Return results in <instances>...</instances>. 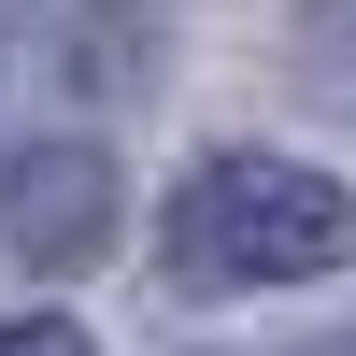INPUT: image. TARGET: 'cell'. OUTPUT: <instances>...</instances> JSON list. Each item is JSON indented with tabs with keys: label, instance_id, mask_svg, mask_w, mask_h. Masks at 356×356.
I'll return each mask as SVG.
<instances>
[{
	"label": "cell",
	"instance_id": "cell-5",
	"mask_svg": "<svg viewBox=\"0 0 356 356\" xmlns=\"http://www.w3.org/2000/svg\"><path fill=\"white\" fill-rule=\"evenodd\" d=\"M29 29H43V0H0V72L29 57Z\"/></svg>",
	"mask_w": 356,
	"mask_h": 356
},
{
	"label": "cell",
	"instance_id": "cell-1",
	"mask_svg": "<svg viewBox=\"0 0 356 356\" xmlns=\"http://www.w3.org/2000/svg\"><path fill=\"white\" fill-rule=\"evenodd\" d=\"M157 271L186 300H243V285H314V271H356V186L314 157H200L157 214Z\"/></svg>",
	"mask_w": 356,
	"mask_h": 356
},
{
	"label": "cell",
	"instance_id": "cell-6",
	"mask_svg": "<svg viewBox=\"0 0 356 356\" xmlns=\"http://www.w3.org/2000/svg\"><path fill=\"white\" fill-rule=\"evenodd\" d=\"M285 356H356V342H285Z\"/></svg>",
	"mask_w": 356,
	"mask_h": 356
},
{
	"label": "cell",
	"instance_id": "cell-2",
	"mask_svg": "<svg viewBox=\"0 0 356 356\" xmlns=\"http://www.w3.org/2000/svg\"><path fill=\"white\" fill-rule=\"evenodd\" d=\"M114 157L100 143H29V157H0V257L15 271H100L114 257Z\"/></svg>",
	"mask_w": 356,
	"mask_h": 356
},
{
	"label": "cell",
	"instance_id": "cell-3",
	"mask_svg": "<svg viewBox=\"0 0 356 356\" xmlns=\"http://www.w3.org/2000/svg\"><path fill=\"white\" fill-rule=\"evenodd\" d=\"M300 57L328 100H356V0H300Z\"/></svg>",
	"mask_w": 356,
	"mask_h": 356
},
{
	"label": "cell",
	"instance_id": "cell-4",
	"mask_svg": "<svg viewBox=\"0 0 356 356\" xmlns=\"http://www.w3.org/2000/svg\"><path fill=\"white\" fill-rule=\"evenodd\" d=\"M0 356H100L86 328H57V314H15V328H0Z\"/></svg>",
	"mask_w": 356,
	"mask_h": 356
}]
</instances>
